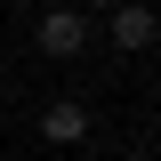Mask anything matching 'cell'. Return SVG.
<instances>
[{"label":"cell","instance_id":"cell-1","mask_svg":"<svg viewBox=\"0 0 161 161\" xmlns=\"http://www.w3.org/2000/svg\"><path fill=\"white\" fill-rule=\"evenodd\" d=\"M80 48H89V16H80V8H48V16H40V57H80Z\"/></svg>","mask_w":161,"mask_h":161},{"label":"cell","instance_id":"cell-5","mask_svg":"<svg viewBox=\"0 0 161 161\" xmlns=\"http://www.w3.org/2000/svg\"><path fill=\"white\" fill-rule=\"evenodd\" d=\"M16 8H32V0H16Z\"/></svg>","mask_w":161,"mask_h":161},{"label":"cell","instance_id":"cell-3","mask_svg":"<svg viewBox=\"0 0 161 161\" xmlns=\"http://www.w3.org/2000/svg\"><path fill=\"white\" fill-rule=\"evenodd\" d=\"M40 137H48V145H80V137H89V105L57 97L48 113H40Z\"/></svg>","mask_w":161,"mask_h":161},{"label":"cell","instance_id":"cell-4","mask_svg":"<svg viewBox=\"0 0 161 161\" xmlns=\"http://www.w3.org/2000/svg\"><path fill=\"white\" fill-rule=\"evenodd\" d=\"M80 8H121V0H80Z\"/></svg>","mask_w":161,"mask_h":161},{"label":"cell","instance_id":"cell-2","mask_svg":"<svg viewBox=\"0 0 161 161\" xmlns=\"http://www.w3.org/2000/svg\"><path fill=\"white\" fill-rule=\"evenodd\" d=\"M153 8H145V0H121L113 8V48H129V57H137V48H153Z\"/></svg>","mask_w":161,"mask_h":161}]
</instances>
